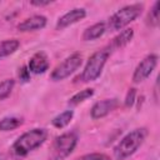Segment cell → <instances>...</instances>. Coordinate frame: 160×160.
<instances>
[{
	"instance_id": "cell-1",
	"label": "cell",
	"mask_w": 160,
	"mask_h": 160,
	"mask_svg": "<svg viewBox=\"0 0 160 160\" xmlns=\"http://www.w3.org/2000/svg\"><path fill=\"white\" fill-rule=\"evenodd\" d=\"M48 138V130L42 128H36L32 130H29L20 135L16 141L12 144L10 151L12 156L15 158H24L34 149L39 148L44 144V141Z\"/></svg>"
},
{
	"instance_id": "cell-2",
	"label": "cell",
	"mask_w": 160,
	"mask_h": 160,
	"mask_svg": "<svg viewBox=\"0 0 160 160\" xmlns=\"http://www.w3.org/2000/svg\"><path fill=\"white\" fill-rule=\"evenodd\" d=\"M149 131L146 128H138L128 132L114 148V156L116 160H125L134 155L144 144Z\"/></svg>"
},
{
	"instance_id": "cell-3",
	"label": "cell",
	"mask_w": 160,
	"mask_h": 160,
	"mask_svg": "<svg viewBox=\"0 0 160 160\" xmlns=\"http://www.w3.org/2000/svg\"><path fill=\"white\" fill-rule=\"evenodd\" d=\"M110 54H111V50H110L109 46L102 48L101 50H98L96 52H94L89 58L82 72L78 76L76 81H81V82L95 81L101 75V71H102Z\"/></svg>"
},
{
	"instance_id": "cell-4",
	"label": "cell",
	"mask_w": 160,
	"mask_h": 160,
	"mask_svg": "<svg viewBox=\"0 0 160 160\" xmlns=\"http://www.w3.org/2000/svg\"><path fill=\"white\" fill-rule=\"evenodd\" d=\"M142 4H131L118 10L109 20V28L112 30H121L131 21H134L142 12Z\"/></svg>"
},
{
	"instance_id": "cell-5",
	"label": "cell",
	"mask_w": 160,
	"mask_h": 160,
	"mask_svg": "<svg viewBox=\"0 0 160 160\" xmlns=\"http://www.w3.org/2000/svg\"><path fill=\"white\" fill-rule=\"evenodd\" d=\"M78 144V136L75 132H64L58 136L51 146L50 158L52 160H62L68 158Z\"/></svg>"
},
{
	"instance_id": "cell-6",
	"label": "cell",
	"mask_w": 160,
	"mask_h": 160,
	"mask_svg": "<svg viewBox=\"0 0 160 160\" xmlns=\"http://www.w3.org/2000/svg\"><path fill=\"white\" fill-rule=\"evenodd\" d=\"M82 64V58L80 54H72L66 58L62 62H60L51 72L50 78L52 81H61L69 78L72 72H75Z\"/></svg>"
},
{
	"instance_id": "cell-7",
	"label": "cell",
	"mask_w": 160,
	"mask_h": 160,
	"mask_svg": "<svg viewBox=\"0 0 160 160\" xmlns=\"http://www.w3.org/2000/svg\"><path fill=\"white\" fill-rule=\"evenodd\" d=\"M156 64H158V55L156 54L146 55L135 68V71L132 75V82L139 84V82H142L144 80H146L151 75V72L154 71Z\"/></svg>"
},
{
	"instance_id": "cell-8",
	"label": "cell",
	"mask_w": 160,
	"mask_h": 160,
	"mask_svg": "<svg viewBox=\"0 0 160 160\" xmlns=\"http://www.w3.org/2000/svg\"><path fill=\"white\" fill-rule=\"evenodd\" d=\"M118 106H119L118 99H105V100H101V101H98L94 104V106L91 108L90 115L94 120H98V119H101V118L109 115Z\"/></svg>"
},
{
	"instance_id": "cell-9",
	"label": "cell",
	"mask_w": 160,
	"mask_h": 160,
	"mask_svg": "<svg viewBox=\"0 0 160 160\" xmlns=\"http://www.w3.org/2000/svg\"><path fill=\"white\" fill-rule=\"evenodd\" d=\"M86 16V11L85 9L81 8H75L70 11H68L66 14H64L56 22V30H62L75 22H78L79 20H82Z\"/></svg>"
},
{
	"instance_id": "cell-10",
	"label": "cell",
	"mask_w": 160,
	"mask_h": 160,
	"mask_svg": "<svg viewBox=\"0 0 160 160\" xmlns=\"http://www.w3.org/2000/svg\"><path fill=\"white\" fill-rule=\"evenodd\" d=\"M28 69L32 74H44L49 69V59L48 55L42 51L34 54L28 64Z\"/></svg>"
},
{
	"instance_id": "cell-11",
	"label": "cell",
	"mask_w": 160,
	"mask_h": 160,
	"mask_svg": "<svg viewBox=\"0 0 160 160\" xmlns=\"http://www.w3.org/2000/svg\"><path fill=\"white\" fill-rule=\"evenodd\" d=\"M48 19L44 15H32L24 21H21L18 25L19 31H34V30H40L46 26Z\"/></svg>"
},
{
	"instance_id": "cell-12",
	"label": "cell",
	"mask_w": 160,
	"mask_h": 160,
	"mask_svg": "<svg viewBox=\"0 0 160 160\" xmlns=\"http://www.w3.org/2000/svg\"><path fill=\"white\" fill-rule=\"evenodd\" d=\"M134 36V30L132 29H124L119 35H116L111 44L109 45L110 50H115V49H120V48H124L126 44L130 42V40L132 39Z\"/></svg>"
},
{
	"instance_id": "cell-13",
	"label": "cell",
	"mask_w": 160,
	"mask_h": 160,
	"mask_svg": "<svg viewBox=\"0 0 160 160\" xmlns=\"http://www.w3.org/2000/svg\"><path fill=\"white\" fill-rule=\"evenodd\" d=\"M106 30V24L105 22H96L91 26H89L84 32H82V40L84 41H91L99 39Z\"/></svg>"
},
{
	"instance_id": "cell-14",
	"label": "cell",
	"mask_w": 160,
	"mask_h": 160,
	"mask_svg": "<svg viewBox=\"0 0 160 160\" xmlns=\"http://www.w3.org/2000/svg\"><path fill=\"white\" fill-rule=\"evenodd\" d=\"M20 46V41L18 39H6L0 41V59L6 58L14 54Z\"/></svg>"
},
{
	"instance_id": "cell-15",
	"label": "cell",
	"mask_w": 160,
	"mask_h": 160,
	"mask_svg": "<svg viewBox=\"0 0 160 160\" xmlns=\"http://www.w3.org/2000/svg\"><path fill=\"white\" fill-rule=\"evenodd\" d=\"M21 124H22V119L21 118H16V116L4 118V119L0 120V131H11V130H15Z\"/></svg>"
},
{
	"instance_id": "cell-16",
	"label": "cell",
	"mask_w": 160,
	"mask_h": 160,
	"mask_svg": "<svg viewBox=\"0 0 160 160\" xmlns=\"http://www.w3.org/2000/svg\"><path fill=\"white\" fill-rule=\"evenodd\" d=\"M72 116H74V111L72 110H66V111L59 114L58 116H55L52 119L51 124L58 129H62V128H65L66 125L70 124V121L72 120Z\"/></svg>"
},
{
	"instance_id": "cell-17",
	"label": "cell",
	"mask_w": 160,
	"mask_h": 160,
	"mask_svg": "<svg viewBox=\"0 0 160 160\" xmlns=\"http://www.w3.org/2000/svg\"><path fill=\"white\" fill-rule=\"evenodd\" d=\"M94 95V89H84V90H80L79 92H76L74 96H71L68 101V104L70 106H75V105H79L80 102L85 101L86 99L91 98Z\"/></svg>"
},
{
	"instance_id": "cell-18",
	"label": "cell",
	"mask_w": 160,
	"mask_h": 160,
	"mask_svg": "<svg viewBox=\"0 0 160 160\" xmlns=\"http://www.w3.org/2000/svg\"><path fill=\"white\" fill-rule=\"evenodd\" d=\"M14 86H15V80L14 79H5V80H2L0 82V100L6 99L11 94Z\"/></svg>"
},
{
	"instance_id": "cell-19",
	"label": "cell",
	"mask_w": 160,
	"mask_h": 160,
	"mask_svg": "<svg viewBox=\"0 0 160 160\" xmlns=\"http://www.w3.org/2000/svg\"><path fill=\"white\" fill-rule=\"evenodd\" d=\"M159 9H160V1H156L149 14V21H150V25L152 26H156L159 24Z\"/></svg>"
},
{
	"instance_id": "cell-20",
	"label": "cell",
	"mask_w": 160,
	"mask_h": 160,
	"mask_svg": "<svg viewBox=\"0 0 160 160\" xmlns=\"http://www.w3.org/2000/svg\"><path fill=\"white\" fill-rule=\"evenodd\" d=\"M75 160H111V159H110V156H108L106 154H102V152H91V154L82 155Z\"/></svg>"
},
{
	"instance_id": "cell-21",
	"label": "cell",
	"mask_w": 160,
	"mask_h": 160,
	"mask_svg": "<svg viewBox=\"0 0 160 160\" xmlns=\"http://www.w3.org/2000/svg\"><path fill=\"white\" fill-rule=\"evenodd\" d=\"M135 95H136V90L135 89H130L126 94V98H125V105L126 106H131L135 101Z\"/></svg>"
},
{
	"instance_id": "cell-22",
	"label": "cell",
	"mask_w": 160,
	"mask_h": 160,
	"mask_svg": "<svg viewBox=\"0 0 160 160\" xmlns=\"http://www.w3.org/2000/svg\"><path fill=\"white\" fill-rule=\"evenodd\" d=\"M19 78H20V80L24 81V82H26V81L30 80V71H29L28 66H22V68L20 69V71H19Z\"/></svg>"
},
{
	"instance_id": "cell-23",
	"label": "cell",
	"mask_w": 160,
	"mask_h": 160,
	"mask_svg": "<svg viewBox=\"0 0 160 160\" xmlns=\"http://www.w3.org/2000/svg\"><path fill=\"white\" fill-rule=\"evenodd\" d=\"M52 1L50 0H45V1H41V0H31L30 4L34 5V6H46V5H50Z\"/></svg>"
}]
</instances>
